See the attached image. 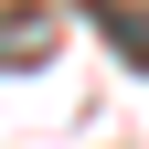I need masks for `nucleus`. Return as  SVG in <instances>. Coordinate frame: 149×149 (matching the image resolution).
I'll return each instance as SVG.
<instances>
[{
  "mask_svg": "<svg viewBox=\"0 0 149 149\" xmlns=\"http://www.w3.org/2000/svg\"><path fill=\"white\" fill-rule=\"evenodd\" d=\"M96 32H107V53H117V64H139V74H149V11H128V0H96Z\"/></svg>",
  "mask_w": 149,
  "mask_h": 149,
  "instance_id": "f257e3e1",
  "label": "nucleus"
},
{
  "mask_svg": "<svg viewBox=\"0 0 149 149\" xmlns=\"http://www.w3.org/2000/svg\"><path fill=\"white\" fill-rule=\"evenodd\" d=\"M32 53H43V32H11V43H0V64H32Z\"/></svg>",
  "mask_w": 149,
  "mask_h": 149,
  "instance_id": "f03ea898",
  "label": "nucleus"
}]
</instances>
